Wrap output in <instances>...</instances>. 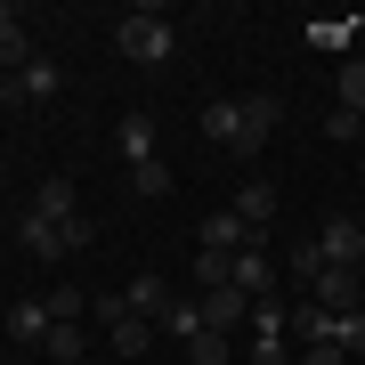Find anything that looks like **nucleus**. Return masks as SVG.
Returning a JSON list of instances; mask_svg holds the SVG:
<instances>
[{"mask_svg": "<svg viewBox=\"0 0 365 365\" xmlns=\"http://www.w3.org/2000/svg\"><path fill=\"white\" fill-rule=\"evenodd\" d=\"M276 122H284V106H276L268 90H260V98H211V106H203V138H211V146H235V155H260Z\"/></svg>", "mask_w": 365, "mask_h": 365, "instance_id": "obj_1", "label": "nucleus"}, {"mask_svg": "<svg viewBox=\"0 0 365 365\" xmlns=\"http://www.w3.org/2000/svg\"><path fill=\"white\" fill-rule=\"evenodd\" d=\"M114 41H122V57H138V66H170V49H179V33H170L163 9H130L114 25Z\"/></svg>", "mask_w": 365, "mask_h": 365, "instance_id": "obj_2", "label": "nucleus"}, {"mask_svg": "<svg viewBox=\"0 0 365 365\" xmlns=\"http://www.w3.org/2000/svg\"><path fill=\"white\" fill-rule=\"evenodd\" d=\"M0 98H9V106H49V98H57V66H49V57H33V66L0 73Z\"/></svg>", "mask_w": 365, "mask_h": 365, "instance_id": "obj_3", "label": "nucleus"}, {"mask_svg": "<svg viewBox=\"0 0 365 365\" xmlns=\"http://www.w3.org/2000/svg\"><path fill=\"white\" fill-rule=\"evenodd\" d=\"M114 155L130 163V170H146V163H163V155H155V114H138V106H130V114L114 122Z\"/></svg>", "mask_w": 365, "mask_h": 365, "instance_id": "obj_4", "label": "nucleus"}, {"mask_svg": "<svg viewBox=\"0 0 365 365\" xmlns=\"http://www.w3.org/2000/svg\"><path fill=\"white\" fill-rule=\"evenodd\" d=\"M317 252H325V268H365V227L357 220H325Z\"/></svg>", "mask_w": 365, "mask_h": 365, "instance_id": "obj_5", "label": "nucleus"}, {"mask_svg": "<svg viewBox=\"0 0 365 365\" xmlns=\"http://www.w3.org/2000/svg\"><path fill=\"white\" fill-rule=\"evenodd\" d=\"M317 300H325L333 317L365 309V268H325V276H317Z\"/></svg>", "mask_w": 365, "mask_h": 365, "instance_id": "obj_6", "label": "nucleus"}, {"mask_svg": "<svg viewBox=\"0 0 365 365\" xmlns=\"http://www.w3.org/2000/svg\"><path fill=\"white\" fill-rule=\"evenodd\" d=\"M73 227V220H66ZM66 227H57V220H33V211H25V227H16V244H25L33 252V260H66V252H73V235Z\"/></svg>", "mask_w": 365, "mask_h": 365, "instance_id": "obj_7", "label": "nucleus"}, {"mask_svg": "<svg viewBox=\"0 0 365 365\" xmlns=\"http://www.w3.org/2000/svg\"><path fill=\"white\" fill-rule=\"evenodd\" d=\"M0 325H9L16 341H33V349H41V341H49V333H57V309H49V300H16V309H9V317H0Z\"/></svg>", "mask_w": 365, "mask_h": 365, "instance_id": "obj_8", "label": "nucleus"}, {"mask_svg": "<svg viewBox=\"0 0 365 365\" xmlns=\"http://www.w3.org/2000/svg\"><path fill=\"white\" fill-rule=\"evenodd\" d=\"M227 211H235V220H244L252 235H260V227L276 220V187H268V179H244V187H235V203H227Z\"/></svg>", "mask_w": 365, "mask_h": 365, "instance_id": "obj_9", "label": "nucleus"}, {"mask_svg": "<svg viewBox=\"0 0 365 365\" xmlns=\"http://www.w3.org/2000/svg\"><path fill=\"white\" fill-rule=\"evenodd\" d=\"M235 317H252V292H235V284L203 292V325H211V333H227V341H235Z\"/></svg>", "mask_w": 365, "mask_h": 365, "instance_id": "obj_10", "label": "nucleus"}, {"mask_svg": "<svg viewBox=\"0 0 365 365\" xmlns=\"http://www.w3.org/2000/svg\"><path fill=\"white\" fill-rule=\"evenodd\" d=\"M16 66H33V49H25V9L0 0V73H16Z\"/></svg>", "mask_w": 365, "mask_h": 365, "instance_id": "obj_11", "label": "nucleus"}, {"mask_svg": "<svg viewBox=\"0 0 365 365\" xmlns=\"http://www.w3.org/2000/svg\"><path fill=\"white\" fill-rule=\"evenodd\" d=\"M73 211H81V195H73V179H66V170H57V179H41V195H33V220H57V227H66Z\"/></svg>", "mask_w": 365, "mask_h": 365, "instance_id": "obj_12", "label": "nucleus"}, {"mask_svg": "<svg viewBox=\"0 0 365 365\" xmlns=\"http://www.w3.org/2000/svg\"><path fill=\"white\" fill-rule=\"evenodd\" d=\"M227 284L260 300V292H268V252H260V244H244V252H235V276H227Z\"/></svg>", "mask_w": 365, "mask_h": 365, "instance_id": "obj_13", "label": "nucleus"}, {"mask_svg": "<svg viewBox=\"0 0 365 365\" xmlns=\"http://www.w3.org/2000/svg\"><path fill=\"white\" fill-rule=\"evenodd\" d=\"M155 333H170V341H195V333H203V300H170V309L155 317Z\"/></svg>", "mask_w": 365, "mask_h": 365, "instance_id": "obj_14", "label": "nucleus"}, {"mask_svg": "<svg viewBox=\"0 0 365 365\" xmlns=\"http://www.w3.org/2000/svg\"><path fill=\"white\" fill-rule=\"evenodd\" d=\"M122 300H130V309L146 317V325H155V317L170 309V292H163V276H130V284H122Z\"/></svg>", "mask_w": 365, "mask_h": 365, "instance_id": "obj_15", "label": "nucleus"}, {"mask_svg": "<svg viewBox=\"0 0 365 365\" xmlns=\"http://www.w3.org/2000/svg\"><path fill=\"white\" fill-rule=\"evenodd\" d=\"M252 244V227L235 220V211H220V220H203V252H244Z\"/></svg>", "mask_w": 365, "mask_h": 365, "instance_id": "obj_16", "label": "nucleus"}, {"mask_svg": "<svg viewBox=\"0 0 365 365\" xmlns=\"http://www.w3.org/2000/svg\"><path fill=\"white\" fill-rule=\"evenodd\" d=\"M309 41H317V49H333V57H349V41H357V16H317V25H309Z\"/></svg>", "mask_w": 365, "mask_h": 365, "instance_id": "obj_17", "label": "nucleus"}, {"mask_svg": "<svg viewBox=\"0 0 365 365\" xmlns=\"http://www.w3.org/2000/svg\"><path fill=\"white\" fill-rule=\"evenodd\" d=\"M333 98L349 106V114H365V57H341V73H333Z\"/></svg>", "mask_w": 365, "mask_h": 365, "instance_id": "obj_18", "label": "nucleus"}, {"mask_svg": "<svg viewBox=\"0 0 365 365\" xmlns=\"http://www.w3.org/2000/svg\"><path fill=\"white\" fill-rule=\"evenodd\" d=\"M106 341H114L122 357H138L146 341H155V325H146V317H122V325H106Z\"/></svg>", "mask_w": 365, "mask_h": 365, "instance_id": "obj_19", "label": "nucleus"}, {"mask_svg": "<svg viewBox=\"0 0 365 365\" xmlns=\"http://www.w3.org/2000/svg\"><path fill=\"white\" fill-rule=\"evenodd\" d=\"M227 276H235V252H195V284L203 292H220Z\"/></svg>", "mask_w": 365, "mask_h": 365, "instance_id": "obj_20", "label": "nucleus"}, {"mask_svg": "<svg viewBox=\"0 0 365 365\" xmlns=\"http://www.w3.org/2000/svg\"><path fill=\"white\" fill-rule=\"evenodd\" d=\"M227 349H235V341H227V333H211V325H203L195 341H187V365H227Z\"/></svg>", "mask_w": 365, "mask_h": 365, "instance_id": "obj_21", "label": "nucleus"}, {"mask_svg": "<svg viewBox=\"0 0 365 365\" xmlns=\"http://www.w3.org/2000/svg\"><path fill=\"white\" fill-rule=\"evenodd\" d=\"M130 195H138V203H163V195H170V170H163V163L130 170Z\"/></svg>", "mask_w": 365, "mask_h": 365, "instance_id": "obj_22", "label": "nucleus"}, {"mask_svg": "<svg viewBox=\"0 0 365 365\" xmlns=\"http://www.w3.org/2000/svg\"><path fill=\"white\" fill-rule=\"evenodd\" d=\"M41 349H49V357H57V365H73V357H81V349H90V333H81V325H57V333H49V341H41Z\"/></svg>", "mask_w": 365, "mask_h": 365, "instance_id": "obj_23", "label": "nucleus"}, {"mask_svg": "<svg viewBox=\"0 0 365 365\" xmlns=\"http://www.w3.org/2000/svg\"><path fill=\"white\" fill-rule=\"evenodd\" d=\"M365 130V114H349V106H333V114H325V138H341V146H349Z\"/></svg>", "mask_w": 365, "mask_h": 365, "instance_id": "obj_24", "label": "nucleus"}, {"mask_svg": "<svg viewBox=\"0 0 365 365\" xmlns=\"http://www.w3.org/2000/svg\"><path fill=\"white\" fill-rule=\"evenodd\" d=\"M292 268H300V284H317V276H325V252H317V244H300V252H292Z\"/></svg>", "mask_w": 365, "mask_h": 365, "instance_id": "obj_25", "label": "nucleus"}, {"mask_svg": "<svg viewBox=\"0 0 365 365\" xmlns=\"http://www.w3.org/2000/svg\"><path fill=\"white\" fill-rule=\"evenodd\" d=\"M349 349H341V341H309V349H300V365H341Z\"/></svg>", "mask_w": 365, "mask_h": 365, "instance_id": "obj_26", "label": "nucleus"}, {"mask_svg": "<svg viewBox=\"0 0 365 365\" xmlns=\"http://www.w3.org/2000/svg\"><path fill=\"white\" fill-rule=\"evenodd\" d=\"M341 349H365V309H349V317H341Z\"/></svg>", "mask_w": 365, "mask_h": 365, "instance_id": "obj_27", "label": "nucleus"}]
</instances>
